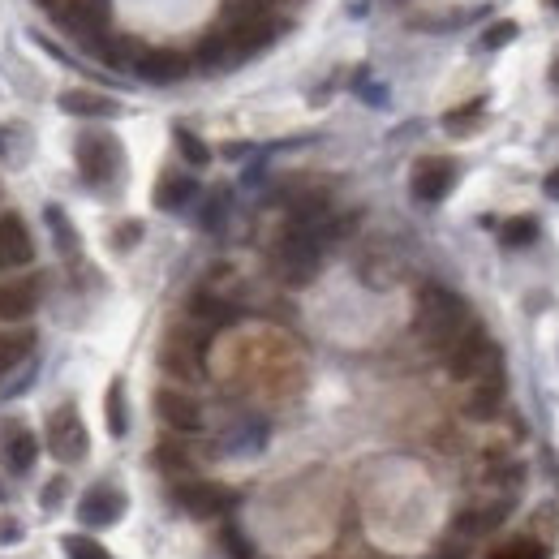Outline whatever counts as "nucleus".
<instances>
[{"mask_svg": "<svg viewBox=\"0 0 559 559\" xmlns=\"http://www.w3.org/2000/svg\"><path fill=\"white\" fill-rule=\"evenodd\" d=\"M61 495H65V482H61V478H56L52 486H43V495H39V504H43V508H56V504H61Z\"/></svg>", "mask_w": 559, "mask_h": 559, "instance_id": "obj_34", "label": "nucleus"}, {"mask_svg": "<svg viewBox=\"0 0 559 559\" xmlns=\"http://www.w3.org/2000/svg\"><path fill=\"white\" fill-rule=\"evenodd\" d=\"M224 61H233V52H228V39L224 35H207L203 43H198V65L215 69V65H224Z\"/></svg>", "mask_w": 559, "mask_h": 559, "instance_id": "obj_27", "label": "nucleus"}, {"mask_svg": "<svg viewBox=\"0 0 559 559\" xmlns=\"http://www.w3.org/2000/svg\"><path fill=\"white\" fill-rule=\"evenodd\" d=\"M190 314L198 323H207V327H224L228 319H233V306H224L220 297H207V293H194V301H190Z\"/></svg>", "mask_w": 559, "mask_h": 559, "instance_id": "obj_22", "label": "nucleus"}, {"mask_svg": "<svg viewBox=\"0 0 559 559\" xmlns=\"http://www.w3.org/2000/svg\"><path fill=\"white\" fill-rule=\"evenodd\" d=\"M465 327H469L465 297L443 289V284H426V289L418 293V332H422V340L430 344V349L448 353L452 344L461 340Z\"/></svg>", "mask_w": 559, "mask_h": 559, "instance_id": "obj_1", "label": "nucleus"}, {"mask_svg": "<svg viewBox=\"0 0 559 559\" xmlns=\"http://www.w3.org/2000/svg\"><path fill=\"white\" fill-rule=\"evenodd\" d=\"M22 521H13V516H0V547H13V542H22Z\"/></svg>", "mask_w": 559, "mask_h": 559, "instance_id": "obj_32", "label": "nucleus"}, {"mask_svg": "<svg viewBox=\"0 0 559 559\" xmlns=\"http://www.w3.org/2000/svg\"><path fill=\"white\" fill-rule=\"evenodd\" d=\"M155 461H160L164 469H185L190 461H185V452H177V448H160L155 452Z\"/></svg>", "mask_w": 559, "mask_h": 559, "instance_id": "obj_33", "label": "nucleus"}, {"mask_svg": "<svg viewBox=\"0 0 559 559\" xmlns=\"http://www.w3.org/2000/svg\"><path fill=\"white\" fill-rule=\"evenodd\" d=\"M65 542V555L69 559H112L108 551H104V542H95V538H86V534H69V538H61Z\"/></svg>", "mask_w": 559, "mask_h": 559, "instance_id": "obj_25", "label": "nucleus"}, {"mask_svg": "<svg viewBox=\"0 0 559 559\" xmlns=\"http://www.w3.org/2000/svg\"><path fill=\"white\" fill-rule=\"evenodd\" d=\"M177 508H185L190 516H220L224 508H233V491L220 482H185L172 491Z\"/></svg>", "mask_w": 559, "mask_h": 559, "instance_id": "obj_9", "label": "nucleus"}, {"mask_svg": "<svg viewBox=\"0 0 559 559\" xmlns=\"http://www.w3.org/2000/svg\"><path fill=\"white\" fill-rule=\"evenodd\" d=\"M319 263H323V224H297L280 237L276 246V271L284 284H310L319 276Z\"/></svg>", "mask_w": 559, "mask_h": 559, "instance_id": "obj_2", "label": "nucleus"}, {"mask_svg": "<svg viewBox=\"0 0 559 559\" xmlns=\"http://www.w3.org/2000/svg\"><path fill=\"white\" fill-rule=\"evenodd\" d=\"M271 35H276V26H271L267 18H258V13H246V18H237V22L224 31L233 61H237V56H250V52H258V48H267Z\"/></svg>", "mask_w": 559, "mask_h": 559, "instance_id": "obj_14", "label": "nucleus"}, {"mask_svg": "<svg viewBox=\"0 0 559 559\" xmlns=\"http://www.w3.org/2000/svg\"><path fill=\"white\" fill-rule=\"evenodd\" d=\"M117 160H121L117 142L104 138V134H91V138H82V142H78V168H82V177H86V181L104 185V181L112 177V172H117Z\"/></svg>", "mask_w": 559, "mask_h": 559, "instance_id": "obj_11", "label": "nucleus"}, {"mask_svg": "<svg viewBox=\"0 0 559 559\" xmlns=\"http://www.w3.org/2000/svg\"><path fill=\"white\" fill-rule=\"evenodd\" d=\"M108 430L112 435H125L129 430V409H125V383L121 379H112V387H108Z\"/></svg>", "mask_w": 559, "mask_h": 559, "instance_id": "obj_23", "label": "nucleus"}, {"mask_svg": "<svg viewBox=\"0 0 559 559\" xmlns=\"http://www.w3.org/2000/svg\"><path fill=\"white\" fill-rule=\"evenodd\" d=\"M551 86L559 91V61H551Z\"/></svg>", "mask_w": 559, "mask_h": 559, "instance_id": "obj_37", "label": "nucleus"}, {"mask_svg": "<svg viewBox=\"0 0 559 559\" xmlns=\"http://www.w3.org/2000/svg\"><path fill=\"white\" fill-rule=\"evenodd\" d=\"M134 74L142 82H155V86L181 82L185 74H190V56H181V52H172V48H147V52L134 56Z\"/></svg>", "mask_w": 559, "mask_h": 559, "instance_id": "obj_10", "label": "nucleus"}, {"mask_svg": "<svg viewBox=\"0 0 559 559\" xmlns=\"http://www.w3.org/2000/svg\"><path fill=\"white\" fill-rule=\"evenodd\" d=\"M155 413L164 418V426L181 430V435H194V430H203V405H198L190 392H177V387H164V392H155Z\"/></svg>", "mask_w": 559, "mask_h": 559, "instance_id": "obj_8", "label": "nucleus"}, {"mask_svg": "<svg viewBox=\"0 0 559 559\" xmlns=\"http://www.w3.org/2000/svg\"><path fill=\"white\" fill-rule=\"evenodd\" d=\"M48 224H52L56 250H61V254H74V250H78V237H74V228H69V220H65L61 207H48Z\"/></svg>", "mask_w": 559, "mask_h": 559, "instance_id": "obj_26", "label": "nucleus"}, {"mask_svg": "<svg viewBox=\"0 0 559 559\" xmlns=\"http://www.w3.org/2000/svg\"><path fill=\"white\" fill-rule=\"evenodd\" d=\"M121 512H125V495L121 491H112V486H91V491L82 495V504H78V521L86 529H108V525L121 521Z\"/></svg>", "mask_w": 559, "mask_h": 559, "instance_id": "obj_12", "label": "nucleus"}, {"mask_svg": "<svg viewBox=\"0 0 559 559\" xmlns=\"http://www.w3.org/2000/svg\"><path fill=\"white\" fill-rule=\"evenodd\" d=\"M31 344H35L31 332H5V336H0V379H5L13 366H22V362H26Z\"/></svg>", "mask_w": 559, "mask_h": 559, "instance_id": "obj_21", "label": "nucleus"}, {"mask_svg": "<svg viewBox=\"0 0 559 559\" xmlns=\"http://www.w3.org/2000/svg\"><path fill=\"white\" fill-rule=\"evenodd\" d=\"M495 559H547V555H542V547H538V542L521 538V542H512L508 551H495Z\"/></svg>", "mask_w": 559, "mask_h": 559, "instance_id": "obj_31", "label": "nucleus"}, {"mask_svg": "<svg viewBox=\"0 0 559 559\" xmlns=\"http://www.w3.org/2000/svg\"><path fill=\"white\" fill-rule=\"evenodd\" d=\"M35 456H39V443H35L31 430H22V426L0 443V465H5L9 473H26L35 465Z\"/></svg>", "mask_w": 559, "mask_h": 559, "instance_id": "obj_17", "label": "nucleus"}, {"mask_svg": "<svg viewBox=\"0 0 559 559\" xmlns=\"http://www.w3.org/2000/svg\"><path fill=\"white\" fill-rule=\"evenodd\" d=\"M0 499H5V486H0Z\"/></svg>", "mask_w": 559, "mask_h": 559, "instance_id": "obj_38", "label": "nucleus"}, {"mask_svg": "<svg viewBox=\"0 0 559 559\" xmlns=\"http://www.w3.org/2000/svg\"><path fill=\"white\" fill-rule=\"evenodd\" d=\"M224 547L233 551L237 559H250V547H246V542H241V534H237V529H228V534H224Z\"/></svg>", "mask_w": 559, "mask_h": 559, "instance_id": "obj_35", "label": "nucleus"}, {"mask_svg": "<svg viewBox=\"0 0 559 559\" xmlns=\"http://www.w3.org/2000/svg\"><path fill=\"white\" fill-rule=\"evenodd\" d=\"M86 448H91V439H86V426L78 418V409L61 405L48 418V452L56 456V461L74 465V461H82V456H86Z\"/></svg>", "mask_w": 559, "mask_h": 559, "instance_id": "obj_4", "label": "nucleus"}, {"mask_svg": "<svg viewBox=\"0 0 559 559\" xmlns=\"http://www.w3.org/2000/svg\"><path fill=\"white\" fill-rule=\"evenodd\" d=\"M516 35H521V26H516V22H508V18H504V22H495L491 31L482 35V48H486V52H499V48H508V43H512Z\"/></svg>", "mask_w": 559, "mask_h": 559, "instance_id": "obj_29", "label": "nucleus"}, {"mask_svg": "<svg viewBox=\"0 0 559 559\" xmlns=\"http://www.w3.org/2000/svg\"><path fill=\"white\" fill-rule=\"evenodd\" d=\"M542 190H547V198H555V203H559V168H551V172H547V181H542Z\"/></svg>", "mask_w": 559, "mask_h": 559, "instance_id": "obj_36", "label": "nucleus"}, {"mask_svg": "<svg viewBox=\"0 0 559 559\" xmlns=\"http://www.w3.org/2000/svg\"><path fill=\"white\" fill-rule=\"evenodd\" d=\"M508 512L512 508L504 504V499H499V504H486V508H469V512L456 516V529H461V534H473V538L491 534V529H499V525L508 521Z\"/></svg>", "mask_w": 559, "mask_h": 559, "instance_id": "obj_19", "label": "nucleus"}, {"mask_svg": "<svg viewBox=\"0 0 559 559\" xmlns=\"http://www.w3.org/2000/svg\"><path fill=\"white\" fill-rule=\"evenodd\" d=\"M177 147H181V155H185V160H190L194 168L211 164V151H207V142L198 138V134H190V129H177Z\"/></svg>", "mask_w": 559, "mask_h": 559, "instance_id": "obj_28", "label": "nucleus"}, {"mask_svg": "<svg viewBox=\"0 0 559 559\" xmlns=\"http://www.w3.org/2000/svg\"><path fill=\"white\" fill-rule=\"evenodd\" d=\"M194 194H198V185L190 177L168 172V177H160V185H155V207H160V211H181Z\"/></svg>", "mask_w": 559, "mask_h": 559, "instance_id": "obj_20", "label": "nucleus"}, {"mask_svg": "<svg viewBox=\"0 0 559 559\" xmlns=\"http://www.w3.org/2000/svg\"><path fill=\"white\" fill-rule=\"evenodd\" d=\"M448 375L461 383H478L491 375H504V362H499V349L491 344V336L482 332L478 323H469L461 340L448 349Z\"/></svg>", "mask_w": 559, "mask_h": 559, "instance_id": "obj_3", "label": "nucleus"}, {"mask_svg": "<svg viewBox=\"0 0 559 559\" xmlns=\"http://www.w3.org/2000/svg\"><path fill=\"white\" fill-rule=\"evenodd\" d=\"M499 405H504V375H491V379H478L473 383V392L465 400V413L473 422H491Z\"/></svg>", "mask_w": 559, "mask_h": 559, "instance_id": "obj_16", "label": "nucleus"}, {"mask_svg": "<svg viewBox=\"0 0 559 559\" xmlns=\"http://www.w3.org/2000/svg\"><path fill=\"white\" fill-rule=\"evenodd\" d=\"M35 258V241L26 233L22 215H0V271L26 267Z\"/></svg>", "mask_w": 559, "mask_h": 559, "instance_id": "obj_13", "label": "nucleus"}, {"mask_svg": "<svg viewBox=\"0 0 559 559\" xmlns=\"http://www.w3.org/2000/svg\"><path fill=\"white\" fill-rule=\"evenodd\" d=\"M551 5H555V9H559V0H551Z\"/></svg>", "mask_w": 559, "mask_h": 559, "instance_id": "obj_39", "label": "nucleus"}, {"mask_svg": "<svg viewBox=\"0 0 559 559\" xmlns=\"http://www.w3.org/2000/svg\"><path fill=\"white\" fill-rule=\"evenodd\" d=\"M39 310V280H5L0 284V319L22 323Z\"/></svg>", "mask_w": 559, "mask_h": 559, "instance_id": "obj_15", "label": "nucleus"}, {"mask_svg": "<svg viewBox=\"0 0 559 559\" xmlns=\"http://www.w3.org/2000/svg\"><path fill=\"white\" fill-rule=\"evenodd\" d=\"M203 353H207V336H198V332H172L164 340V349H160V362L168 375H177V379H203Z\"/></svg>", "mask_w": 559, "mask_h": 559, "instance_id": "obj_5", "label": "nucleus"}, {"mask_svg": "<svg viewBox=\"0 0 559 559\" xmlns=\"http://www.w3.org/2000/svg\"><path fill=\"white\" fill-rule=\"evenodd\" d=\"M108 0H69L65 5V22L78 39L95 43V48H108Z\"/></svg>", "mask_w": 559, "mask_h": 559, "instance_id": "obj_6", "label": "nucleus"}, {"mask_svg": "<svg viewBox=\"0 0 559 559\" xmlns=\"http://www.w3.org/2000/svg\"><path fill=\"white\" fill-rule=\"evenodd\" d=\"M478 112H482V99H473V104H465V108H456V112H448V134H469V125H478Z\"/></svg>", "mask_w": 559, "mask_h": 559, "instance_id": "obj_30", "label": "nucleus"}, {"mask_svg": "<svg viewBox=\"0 0 559 559\" xmlns=\"http://www.w3.org/2000/svg\"><path fill=\"white\" fill-rule=\"evenodd\" d=\"M409 185H413V198H418V203H443V198L452 194V185H456V164L452 160H439V155L418 160Z\"/></svg>", "mask_w": 559, "mask_h": 559, "instance_id": "obj_7", "label": "nucleus"}, {"mask_svg": "<svg viewBox=\"0 0 559 559\" xmlns=\"http://www.w3.org/2000/svg\"><path fill=\"white\" fill-rule=\"evenodd\" d=\"M538 241V220L534 215H516V220L504 224V246H534Z\"/></svg>", "mask_w": 559, "mask_h": 559, "instance_id": "obj_24", "label": "nucleus"}, {"mask_svg": "<svg viewBox=\"0 0 559 559\" xmlns=\"http://www.w3.org/2000/svg\"><path fill=\"white\" fill-rule=\"evenodd\" d=\"M61 112H69V117H117V99L95 95V91H65Z\"/></svg>", "mask_w": 559, "mask_h": 559, "instance_id": "obj_18", "label": "nucleus"}]
</instances>
